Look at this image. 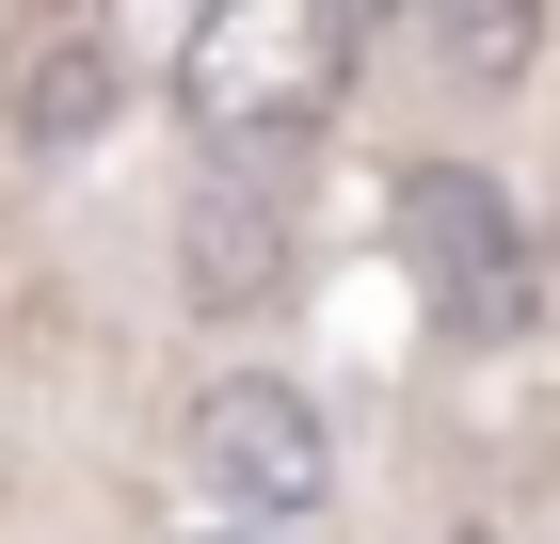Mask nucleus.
Wrapping results in <instances>:
<instances>
[{"label": "nucleus", "mask_w": 560, "mask_h": 544, "mask_svg": "<svg viewBox=\"0 0 560 544\" xmlns=\"http://www.w3.org/2000/svg\"><path fill=\"white\" fill-rule=\"evenodd\" d=\"M192 497L241 512V544H289L304 512L337 497V432L304 417V384L241 369V384H209V401H192Z\"/></svg>", "instance_id": "7ed1b4c3"}, {"label": "nucleus", "mask_w": 560, "mask_h": 544, "mask_svg": "<svg viewBox=\"0 0 560 544\" xmlns=\"http://www.w3.org/2000/svg\"><path fill=\"white\" fill-rule=\"evenodd\" d=\"M352 16L337 0H209L192 33H176V113H192V144H224V161H289L304 128L352 96Z\"/></svg>", "instance_id": "f257e3e1"}, {"label": "nucleus", "mask_w": 560, "mask_h": 544, "mask_svg": "<svg viewBox=\"0 0 560 544\" xmlns=\"http://www.w3.org/2000/svg\"><path fill=\"white\" fill-rule=\"evenodd\" d=\"M96 113H113V33L81 16V33H48V48H33V81H16V128H33V144H81Z\"/></svg>", "instance_id": "39448f33"}, {"label": "nucleus", "mask_w": 560, "mask_h": 544, "mask_svg": "<svg viewBox=\"0 0 560 544\" xmlns=\"http://www.w3.org/2000/svg\"><path fill=\"white\" fill-rule=\"evenodd\" d=\"M209 544H241V529H209Z\"/></svg>", "instance_id": "6e6552de"}, {"label": "nucleus", "mask_w": 560, "mask_h": 544, "mask_svg": "<svg viewBox=\"0 0 560 544\" xmlns=\"http://www.w3.org/2000/svg\"><path fill=\"white\" fill-rule=\"evenodd\" d=\"M385 224H400V273H417L432 321H465V336H528V224H513V193H497L480 161H400Z\"/></svg>", "instance_id": "f03ea898"}, {"label": "nucleus", "mask_w": 560, "mask_h": 544, "mask_svg": "<svg viewBox=\"0 0 560 544\" xmlns=\"http://www.w3.org/2000/svg\"><path fill=\"white\" fill-rule=\"evenodd\" d=\"M448 544H497V529H448Z\"/></svg>", "instance_id": "0eeeda50"}, {"label": "nucleus", "mask_w": 560, "mask_h": 544, "mask_svg": "<svg viewBox=\"0 0 560 544\" xmlns=\"http://www.w3.org/2000/svg\"><path fill=\"white\" fill-rule=\"evenodd\" d=\"M417 48L448 65V81H513V65H528V16H417Z\"/></svg>", "instance_id": "423d86ee"}, {"label": "nucleus", "mask_w": 560, "mask_h": 544, "mask_svg": "<svg viewBox=\"0 0 560 544\" xmlns=\"http://www.w3.org/2000/svg\"><path fill=\"white\" fill-rule=\"evenodd\" d=\"M289 256H272V193H209L192 209V304H272Z\"/></svg>", "instance_id": "20e7f679"}]
</instances>
